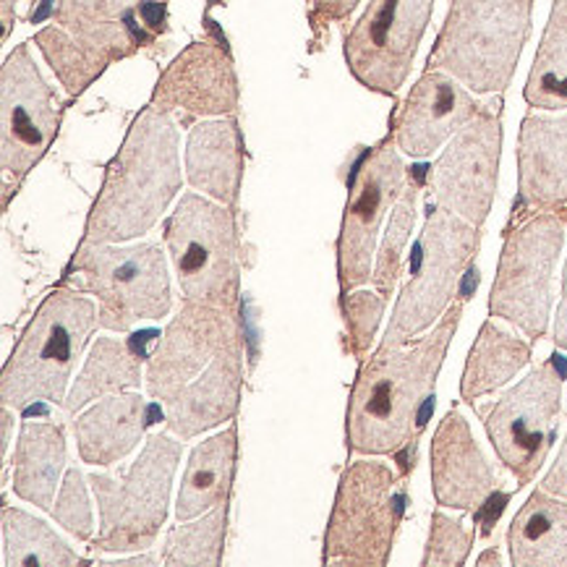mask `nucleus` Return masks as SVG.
<instances>
[{
  "instance_id": "nucleus-9",
  "label": "nucleus",
  "mask_w": 567,
  "mask_h": 567,
  "mask_svg": "<svg viewBox=\"0 0 567 567\" xmlns=\"http://www.w3.org/2000/svg\"><path fill=\"white\" fill-rule=\"evenodd\" d=\"M165 244L186 301L238 309L241 259L228 207L186 194L165 225Z\"/></svg>"
},
{
  "instance_id": "nucleus-2",
  "label": "nucleus",
  "mask_w": 567,
  "mask_h": 567,
  "mask_svg": "<svg viewBox=\"0 0 567 567\" xmlns=\"http://www.w3.org/2000/svg\"><path fill=\"white\" fill-rule=\"evenodd\" d=\"M453 303L434 330L416 343L380 346L363 363L348 403V447L359 455H395L416 437L421 409L432 395L447 348L461 324Z\"/></svg>"
},
{
  "instance_id": "nucleus-18",
  "label": "nucleus",
  "mask_w": 567,
  "mask_h": 567,
  "mask_svg": "<svg viewBox=\"0 0 567 567\" xmlns=\"http://www.w3.org/2000/svg\"><path fill=\"white\" fill-rule=\"evenodd\" d=\"M482 111L465 86L445 71H426L395 121V144L411 157H429Z\"/></svg>"
},
{
  "instance_id": "nucleus-36",
  "label": "nucleus",
  "mask_w": 567,
  "mask_h": 567,
  "mask_svg": "<svg viewBox=\"0 0 567 567\" xmlns=\"http://www.w3.org/2000/svg\"><path fill=\"white\" fill-rule=\"evenodd\" d=\"M542 489L549 494H557V497H567V434H565L563 450H559L555 465H551L549 474L544 476Z\"/></svg>"
},
{
  "instance_id": "nucleus-28",
  "label": "nucleus",
  "mask_w": 567,
  "mask_h": 567,
  "mask_svg": "<svg viewBox=\"0 0 567 567\" xmlns=\"http://www.w3.org/2000/svg\"><path fill=\"white\" fill-rule=\"evenodd\" d=\"M142 367L126 343L115 338H97L92 346L82 374L76 377L74 388L65 395L63 409L69 413L82 411L92 400L140 388Z\"/></svg>"
},
{
  "instance_id": "nucleus-20",
  "label": "nucleus",
  "mask_w": 567,
  "mask_h": 567,
  "mask_svg": "<svg viewBox=\"0 0 567 567\" xmlns=\"http://www.w3.org/2000/svg\"><path fill=\"white\" fill-rule=\"evenodd\" d=\"M497 486V474L471 434L461 411L440 421L432 440V489L442 507L471 513L482 507Z\"/></svg>"
},
{
  "instance_id": "nucleus-26",
  "label": "nucleus",
  "mask_w": 567,
  "mask_h": 567,
  "mask_svg": "<svg viewBox=\"0 0 567 567\" xmlns=\"http://www.w3.org/2000/svg\"><path fill=\"white\" fill-rule=\"evenodd\" d=\"M65 468L63 426L53 421H27L19 429L13 453V492L24 503L53 511L55 489Z\"/></svg>"
},
{
  "instance_id": "nucleus-35",
  "label": "nucleus",
  "mask_w": 567,
  "mask_h": 567,
  "mask_svg": "<svg viewBox=\"0 0 567 567\" xmlns=\"http://www.w3.org/2000/svg\"><path fill=\"white\" fill-rule=\"evenodd\" d=\"M384 301L388 298L380 293H367V290H359V293L343 296V311H346V327H348V343H351V353L363 355L372 346L377 324H380Z\"/></svg>"
},
{
  "instance_id": "nucleus-12",
  "label": "nucleus",
  "mask_w": 567,
  "mask_h": 567,
  "mask_svg": "<svg viewBox=\"0 0 567 567\" xmlns=\"http://www.w3.org/2000/svg\"><path fill=\"white\" fill-rule=\"evenodd\" d=\"M565 246V220L539 213L507 233L497 278L489 293V315L505 319L530 340L544 338L551 311V280Z\"/></svg>"
},
{
  "instance_id": "nucleus-24",
  "label": "nucleus",
  "mask_w": 567,
  "mask_h": 567,
  "mask_svg": "<svg viewBox=\"0 0 567 567\" xmlns=\"http://www.w3.org/2000/svg\"><path fill=\"white\" fill-rule=\"evenodd\" d=\"M515 567H567V497L536 489L507 530Z\"/></svg>"
},
{
  "instance_id": "nucleus-16",
  "label": "nucleus",
  "mask_w": 567,
  "mask_h": 567,
  "mask_svg": "<svg viewBox=\"0 0 567 567\" xmlns=\"http://www.w3.org/2000/svg\"><path fill=\"white\" fill-rule=\"evenodd\" d=\"M499 155H503V121L482 107L453 136L432 168L429 184L437 207L450 209L465 223L482 228L497 194Z\"/></svg>"
},
{
  "instance_id": "nucleus-7",
  "label": "nucleus",
  "mask_w": 567,
  "mask_h": 567,
  "mask_svg": "<svg viewBox=\"0 0 567 567\" xmlns=\"http://www.w3.org/2000/svg\"><path fill=\"white\" fill-rule=\"evenodd\" d=\"M482 246V228L442 207H429L413 249L411 280L400 290L382 346H405L437 324L453 307L465 270Z\"/></svg>"
},
{
  "instance_id": "nucleus-21",
  "label": "nucleus",
  "mask_w": 567,
  "mask_h": 567,
  "mask_svg": "<svg viewBox=\"0 0 567 567\" xmlns=\"http://www.w3.org/2000/svg\"><path fill=\"white\" fill-rule=\"evenodd\" d=\"M518 188L528 209L567 205V115L528 113L518 140Z\"/></svg>"
},
{
  "instance_id": "nucleus-17",
  "label": "nucleus",
  "mask_w": 567,
  "mask_h": 567,
  "mask_svg": "<svg viewBox=\"0 0 567 567\" xmlns=\"http://www.w3.org/2000/svg\"><path fill=\"white\" fill-rule=\"evenodd\" d=\"M405 192V165L392 144H382L361 165L346 205L338 238V278L343 296L372 278L377 236L384 217Z\"/></svg>"
},
{
  "instance_id": "nucleus-11",
  "label": "nucleus",
  "mask_w": 567,
  "mask_h": 567,
  "mask_svg": "<svg viewBox=\"0 0 567 567\" xmlns=\"http://www.w3.org/2000/svg\"><path fill=\"white\" fill-rule=\"evenodd\" d=\"M403 511V492L390 465L355 461L340 478L324 534V563L388 565Z\"/></svg>"
},
{
  "instance_id": "nucleus-29",
  "label": "nucleus",
  "mask_w": 567,
  "mask_h": 567,
  "mask_svg": "<svg viewBox=\"0 0 567 567\" xmlns=\"http://www.w3.org/2000/svg\"><path fill=\"white\" fill-rule=\"evenodd\" d=\"M523 97L530 107L544 111L567 107V0H555L551 6Z\"/></svg>"
},
{
  "instance_id": "nucleus-33",
  "label": "nucleus",
  "mask_w": 567,
  "mask_h": 567,
  "mask_svg": "<svg viewBox=\"0 0 567 567\" xmlns=\"http://www.w3.org/2000/svg\"><path fill=\"white\" fill-rule=\"evenodd\" d=\"M471 544H474V530L465 528L463 520L450 518L445 513L432 515V530H429L426 551L421 565H442L455 567L468 559Z\"/></svg>"
},
{
  "instance_id": "nucleus-10",
  "label": "nucleus",
  "mask_w": 567,
  "mask_h": 567,
  "mask_svg": "<svg viewBox=\"0 0 567 567\" xmlns=\"http://www.w3.org/2000/svg\"><path fill=\"white\" fill-rule=\"evenodd\" d=\"M71 270L97 296L100 327L128 332L144 319L171 311L168 259L157 244H82Z\"/></svg>"
},
{
  "instance_id": "nucleus-3",
  "label": "nucleus",
  "mask_w": 567,
  "mask_h": 567,
  "mask_svg": "<svg viewBox=\"0 0 567 567\" xmlns=\"http://www.w3.org/2000/svg\"><path fill=\"white\" fill-rule=\"evenodd\" d=\"M178 128L171 113L147 107L107 168L84 244H126L155 228L181 192Z\"/></svg>"
},
{
  "instance_id": "nucleus-31",
  "label": "nucleus",
  "mask_w": 567,
  "mask_h": 567,
  "mask_svg": "<svg viewBox=\"0 0 567 567\" xmlns=\"http://www.w3.org/2000/svg\"><path fill=\"white\" fill-rule=\"evenodd\" d=\"M225 526H228V503L217 505L215 511L199 515V518L178 523L168 536L163 563L168 567L220 565Z\"/></svg>"
},
{
  "instance_id": "nucleus-14",
  "label": "nucleus",
  "mask_w": 567,
  "mask_h": 567,
  "mask_svg": "<svg viewBox=\"0 0 567 567\" xmlns=\"http://www.w3.org/2000/svg\"><path fill=\"white\" fill-rule=\"evenodd\" d=\"M434 0H369L346 38V63L355 82L380 94H398L411 76Z\"/></svg>"
},
{
  "instance_id": "nucleus-13",
  "label": "nucleus",
  "mask_w": 567,
  "mask_h": 567,
  "mask_svg": "<svg viewBox=\"0 0 567 567\" xmlns=\"http://www.w3.org/2000/svg\"><path fill=\"white\" fill-rule=\"evenodd\" d=\"M559 409H563V380L555 363H542L494 403L476 409L494 453L520 486L534 482L547 461L555 442Z\"/></svg>"
},
{
  "instance_id": "nucleus-39",
  "label": "nucleus",
  "mask_w": 567,
  "mask_h": 567,
  "mask_svg": "<svg viewBox=\"0 0 567 567\" xmlns=\"http://www.w3.org/2000/svg\"><path fill=\"white\" fill-rule=\"evenodd\" d=\"M9 445H11V409L3 405V461L9 455Z\"/></svg>"
},
{
  "instance_id": "nucleus-6",
  "label": "nucleus",
  "mask_w": 567,
  "mask_h": 567,
  "mask_svg": "<svg viewBox=\"0 0 567 567\" xmlns=\"http://www.w3.org/2000/svg\"><path fill=\"white\" fill-rule=\"evenodd\" d=\"M184 442L168 434H152L142 455L118 474L90 478L100 511V530L92 547L97 551H142L155 544L168 520L171 486Z\"/></svg>"
},
{
  "instance_id": "nucleus-34",
  "label": "nucleus",
  "mask_w": 567,
  "mask_h": 567,
  "mask_svg": "<svg viewBox=\"0 0 567 567\" xmlns=\"http://www.w3.org/2000/svg\"><path fill=\"white\" fill-rule=\"evenodd\" d=\"M50 513H53V518L61 523L71 536H76V539L82 542L92 539L94 520H92V507H90V497H86V484H84L82 471L79 468L65 471L55 507Z\"/></svg>"
},
{
  "instance_id": "nucleus-30",
  "label": "nucleus",
  "mask_w": 567,
  "mask_h": 567,
  "mask_svg": "<svg viewBox=\"0 0 567 567\" xmlns=\"http://www.w3.org/2000/svg\"><path fill=\"white\" fill-rule=\"evenodd\" d=\"M84 563L53 528L19 507H3V565H55L71 567Z\"/></svg>"
},
{
  "instance_id": "nucleus-25",
  "label": "nucleus",
  "mask_w": 567,
  "mask_h": 567,
  "mask_svg": "<svg viewBox=\"0 0 567 567\" xmlns=\"http://www.w3.org/2000/svg\"><path fill=\"white\" fill-rule=\"evenodd\" d=\"M236 426L223 429L213 437L202 442L188 457L181 492L176 499L178 523L194 520L199 515L225 505L233 489V474H236Z\"/></svg>"
},
{
  "instance_id": "nucleus-22",
  "label": "nucleus",
  "mask_w": 567,
  "mask_h": 567,
  "mask_svg": "<svg viewBox=\"0 0 567 567\" xmlns=\"http://www.w3.org/2000/svg\"><path fill=\"white\" fill-rule=\"evenodd\" d=\"M147 426V403L136 392L107 395L74 421L79 457L90 465H113L140 445Z\"/></svg>"
},
{
  "instance_id": "nucleus-15",
  "label": "nucleus",
  "mask_w": 567,
  "mask_h": 567,
  "mask_svg": "<svg viewBox=\"0 0 567 567\" xmlns=\"http://www.w3.org/2000/svg\"><path fill=\"white\" fill-rule=\"evenodd\" d=\"M61 113L27 45L6 58L0 71V165L13 181L24 178L50 150Z\"/></svg>"
},
{
  "instance_id": "nucleus-23",
  "label": "nucleus",
  "mask_w": 567,
  "mask_h": 567,
  "mask_svg": "<svg viewBox=\"0 0 567 567\" xmlns=\"http://www.w3.org/2000/svg\"><path fill=\"white\" fill-rule=\"evenodd\" d=\"M186 176L196 192L230 207L244 178L241 140L236 121H207L192 128L186 142Z\"/></svg>"
},
{
  "instance_id": "nucleus-38",
  "label": "nucleus",
  "mask_w": 567,
  "mask_h": 567,
  "mask_svg": "<svg viewBox=\"0 0 567 567\" xmlns=\"http://www.w3.org/2000/svg\"><path fill=\"white\" fill-rule=\"evenodd\" d=\"M551 336H555V343L567 351V261H565V275H563V301H559L557 307V322H555V330H551Z\"/></svg>"
},
{
  "instance_id": "nucleus-4",
  "label": "nucleus",
  "mask_w": 567,
  "mask_h": 567,
  "mask_svg": "<svg viewBox=\"0 0 567 567\" xmlns=\"http://www.w3.org/2000/svg\"><path fill=\"white\" fill-rule=\"evenodd\" d=\"M530 34V0H450L429 71L478 94L505 92Z\"/></svg>"
},
{
  "instance_id": "nucleus-1",
  "label": "nucleus",
  "mask_w": 567,
  "mask_h": 567,
  "mask_svg": "<svg viewBox=\"0 0 567 567\" xmlns=\"http://www.w3.org/2000/svg\"><path fill=\"white\" fill-rule=\"evenodd\" d=\"M238 309L186 301L159 336L147 363V392L165 409L178 440L236 416L244 382Z\"/></svg>"
},
{
  "instance_id": "nucleus-8",
  "label": "nucleus",
  "mask_w": 567,
  "mask_h": 567,
  "mask_svg": "<svg viewBox=\"0 0 567 567\" xmlns=\"http://www.w3.org/2000/svg\"><path fill=\"white\" fill-rule=\"evenodd\" d=\"M150 0H61L55 27L42 29L38 45L71 94L84 92L107 65L134 53L147 40L136 27Z\"/></svg>"
},
{
  "instance_id": "nucleus-27",
  "label": "nucleus",
  "mask_w": 567,
  "mask_h": 567,
  "mask_svg": "<svg viewBox=\"0 0 567 567\" xmlns=\"http://www.w3.org/2000/svg\"><path fill=\"white\" fill-rule=\"evenodd\" d=\"M528 361L530 346L526 340L515 338L513 332L503 330L489 319L478 332L476 343L471 346L461 380V398L465 403H474L482 395H489L511 382Z\"/></svg>"
},
{
  "instance_id": "nucleus-32",
  "label": "nucleus",
  "mask_w": 567,
  "mask_h": 567,
  "mask_svg": "<svg viewBox=\"0 0 567 567\" xmlns=\"http://www.w3.org/2000/svg\"><path fill=\"white\" fill-rule=\"evenodd\" d=\"M416 186L405 188L403 196L395 202L390 215V225L384 230V241L377 251V265L372 272V282L380 296H392L395 290L398 275H400V265H403V251L405 244H409L413 223H416Z\"/></svg>"
},
{
  "instance_id": "nucleus-37",
  "label": "nucleus",
  "mask_w": 567,
  "mask_h": 567,
  "mask_svg": "<svg viewBox=\"0 0 567 567\" xmlns=\"http://www.w3.org/2000/svg\"><path fill=\"white\" fill-rule=\"evenodd\" d=\"M359 0H315V13L322 19H346Z\"/></svg>"
},
{
  "instance_id": "nucleus-19",
  "label": "nucleus",
  "mask_w": 567,
  "mask_h": 567,
  "mask_svg": "<svg viewBox=\"0 0 567 567\" xmlns=\"http://www.w3.org/2000/svg\"><path fill=\"white\" fill-rule=\"evenodd\" d=\"M152 105L163 113L228 115L238 105L233 63L213 42H194L159 76Z\"/></svg>"
},
{
  "instance_id": "nucleus-5",
  "label": "nucleus",
  "mask_w": 567,
  "mask_h": 567,
  "mask_svg": "<svg viewBox=\"0 0 567 567\" xmlns=\"http://www.w3.org/2000/svg\"><path fill=\"white\" fill-rule=\"evenodd\" d=\"M100 324V309L74 290L50 293L19 338L0 380V398L11 411L34 400L65 403L76 359Z\"/></svg>"
}]
</instances>
